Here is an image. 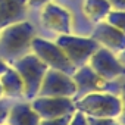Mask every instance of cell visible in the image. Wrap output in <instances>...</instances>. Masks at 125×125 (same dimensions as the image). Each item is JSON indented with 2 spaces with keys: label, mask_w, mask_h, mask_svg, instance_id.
Segmentation results:
<instances>
[{
  "label": "cell",
  "mask_w": 125,
  "mask_h": 125,
  "mask_svg": "<svg viewBox=\"0 0 125 125\" xmlns=\"http://www.w3.org/2000/svg\"><path fill=\"white\" fill-rule=\"evenodd\" d=\"M37 35L31 21H22L0 30V57L9 66L31 53L32 40Z\"/></svg>",
  "instance_id": "obj_1"
},
{
  "label": "cell",
  "mask_w": 125,
  "mask_h": 125,
  "mask_svg": "<svg viewBox=\"0 0 125 125\" xmlns=\"http://www.w3.org/2000/svg\"><path fill=\"white\" fill-rule=\"evenodd\" d=\"M37 31L38 37L47 40H56L59 35L72 34V21L69 12L54 0L43 6L37 13L30 15V19Z\"/></svg>",
  "instance_id": "obj_2"
},
{
  "label": "cell",
  "mask_w": 125,
  "mask_h": 125,
  "mask_svg": "<svg viewBox=\"0 0 125 125\" xmlns=\"http://www.w3.org/2000/svg\"><path fill=\"white\" fill-rule=\"evenodd\" d=\"M75 110L88 118H112L118 119L122 103L119 94L113 93H91L78 100H74Z\"/></svg>",
  "instance_id": "obj_3"
},
{
  "label": "cell",
  "mask_w": 125,
  "mask_h": 125,
  "mask_svg": "<svg viewBox=\"0 0 125 125\" xmlns=\"http://www.w3.org/2000/svg\"><path fill=\"white\" fill-rule=\"evenodd\" d=\"M12 68L18 72V75L21 77V80L24 83V99L30 102L34 97H37L41 81L44 78V74L49 69L47 65L43 63L31 52V53L25 54L24 57H21L19 60H16L12 65Z\"/></svg>",
  "instance_id": "obj_4"
},
{
  "label": "cell",
  "mask_w": 125,
  "mask_h": 125,
  "mask_svg": "<svg viewBox=\"0 0 125 125\" xmlns=\"http://www.w3.org/2000/svg\"><path fill=\"white\" fill-rule=\"evenodd\" d=\"M54 43L63 50L66 57L75 69L87 65L91 56L100 47L91 37H83L75 34H65L56 37Z\"/></svg>",
  "instance_id": "obj_5"
},
{
  "label": "cell",
  "mask_w": 125,
  "mask_h": 125,
  "mask_svg": "<svg viewBox=\"0 0 125 125\" xmlns=\"http://www.w3.org/2000/svg\"><path fill=\"white\" fill-rule=\"evenodd\" d=\"M72 80L75 83V96L74 100H78L87 94L91 93H113V94H119V80L116 81H107L104 78H102L100 75H97L91 66L87 63L78 69H75V72L72 74Z\"/></svg>",
  "instance_id": "obj_6"
},
{
  "label": "cell",
  "mask_w": 125,
  "mask_h": 125,
  "mask_svg": "<svg viewBox=\"0 0 125 125\" xmlns=\"http://www.w3.org/2000/svg\"><path fill=\"white\" fill-rule=\"evenodd\" d=\"M31 52L50 69H57L68 75H72L75 72V68L72 66V63L66 57V54L63 53V50L53 40H47V38L35 35L32 40Z\"/></svg>",
  "instance_id": "obj_7"
},
{
  "label": "cell",
  "mask_w": 125,
  "mask_h": 125,
  "mask_svg": "<svg viewBox=\"0 0 125 125\" xmlns=\"http://www.w3.org/2000/svg\"><path fill=\"white\" fill-rule=\"evenodd\" d=\"M75 83L72 75L60 72L57 69H47L41 81L38 94L40 97H71L75 96Z\"/></svg>",
  "instance_id": "obj_8"
},
{
  "label": "cell",
  "mask_w": 125,
  "mask_h": 125,
  "mask_svg": "<svg viewBox=\"0 0 125 125\" xmlns=\"http://www.w3.org/2000/svg\"><path fill=\"white\" fill-rule=\"evenodd\" d=\"M32 109L40 119H54L60 116L72 115L75 112V103L71 97H34L30 100Z\"/></svg>",
  "instance_id": "obj_9"
},
{
  "label": "cell",
  "mask_w": 125,
  "mask_h": 125,
  "mask_svg": "<svg viewBox=\"0 0 125 125\" xmlns=\"http://www.w3.org/2000/svg\"><path fill=\"white\" fill-rule=\"evenodd\" d=\"M88 65L97 75L107 81H116L125 75V66L119 62L118 56L103 47H99L96 50Z\"/></svg>",
  "instance_id": "obj_10"
},
{
  "label": "cell",
  "mask_w": 125,
  "mask_h": 125,
  "mask_svg": "<svg viewBox=\"0 0 125 125\" xmlns=\"http://www.w3.org/2000/svg\"><path fill=\"white\" fill-rule=\"evenodd\" d=\"M90 37L100 47L112 52L116 56L125 50V34L106 21L96 24Z\"/></svg>",
  "instance_id": "obj_11"
},
{
  "label": "cell",
  "mask_w": 125,
  "mask_h": 125,
  "mask_svg": "<svg viewBox=\"0 0 125 125\" xmlns=\"http://www.w3.org/2000/svg\"><path fill=\"white\" fill-rule=\"evenodd\" d=\"M30 19V9L24 0H5L0 3V30Z\"/></svg>",
  "instance_id": "obj_12"
},
{
  "label": "cell",
  "mask_w": 125,
  "mask_h": 125,
  "mask_svg": "<svg viewBox=\"0 0 125 125\" xmlns=\"http://www.w3.org/2000/svg\"><path fill=\"white\" fill-rule=\"evenodd\" d=\"M40 121L28 100H15L9 109L6 125H40Z\"/></svg>",
  "instance_id": "obj_13"
},
{
  "label": "cell",
  "mask_w": 125,
  "mask_h": 125,
  "mask_svg": "<svg viewBox=\"0 0 125 125\" xmlns=\"http://www.w3.org/2000/svg\"><path fill=\"white\" fill-rule=\"evenodd\" d=\"M0 83L3 87L5 97L9 100H25L24 99V83L18 72L9 66V69L0 77Z\"/></svg>",
  "instance_id": "obj_14"
},
{
  "label": "cell",
  "mask_w": 125,
  "mask_h": 125,
  "mask_svg": "<svg viewBox=\"0 0 125 125\" xmlns=\"http://www.w3.org/2000/svg\"><path fill=\"white\" fill-rule=\"evenodd\" d=\"M81 6H83V12L85 18L93 25L106 21V16L112 10L107 0H83Z\"/></svg>",
  "instance_id": "obj_15"
},
{
  "label": "cell",
  "mask_w": 125,
  "mask_h": 125,
  "mask_svg": "<svg viewBox=\"0 0 125 125\" xmlns=\"http://www.w3.org/2000/svg\"><path fill=\"white\" fill-rule=\"evenodd\" d=\"M106 22L125 34V10H110L106 16Z\"/></svg>",
  "instance_id": "obj_16"
},
{
  "label": "cell",
  "mask_w": 125,
  "mask_h": 125,
  "mask_svg": "<svg viewBox=\"0 0 125 125\" xmlns=\"http://www.w3.org/2000/svg\"><path fill=\"white\" fill-rule=\"evenodd\" d=\"M119 97H121L122 109H121V115L118 116V122L121 125H125V75L119 78Z\"/></svg>",
  "instance_id": "obj_17"
},
{
  "label": "cell",
  "mask_w": 125,
  "mask_h": 125,
  "mask_svg": "<svg viewBox=\"0 0 125 125\" xmlns=\"http://www.w3.org/2000/svg\"><path fill=\"white\" fill-rule=\"evenodd\" d=\"M15 100H9V99H2L0 100V125H5L8 115H9V109L12 106Z\"/></svg>",
  "instance_id": "obj_18"
},
{
  "label": "cell",
  "mask_w": 125,
  "mask_h": 125,
  "mask_svg": "<svg viewBox=\"0 0 125 125\" xmlns=\"http://www.w3.org/2000/svg\"><path fill=\"white\" fill-rule=\"evenodd\" d=\"M24 2L27 8L30 9V15H32V13H37L43 6H46L47 3L53 2V0H24Z\"/></svg>",
  "instance_id": "obj_19"
},
{
  "label": "cell",
  "mask_w": 125,
  "mask_h": 125,
  "mask_svg": "<svg viewBox=\"0 0 125 125\" xmlns=\"http://www.w3.org/2000/svg\"><path fill=\"white\" fill-rule=\"evenodd\" d=\"M72 115H66V116H60V118H54V119H41L40 125H69Z\"/></svg>",
  "instance_id": "obj_20"
},
{
  "label": "cell",
  "mask_w": 125,
  "mask_h": 125,
  "mask_svg": "<svg viewBox=\"0 0 125 125\" xmlns=\"http://www.w3.org/2000/svg\"><path fill=\"white\" fill-rule=\"evenodd\" d=\"M87 122H88V125H116L118 119H112V118H88L87 116Z\"/></svg>",
  "instance_id": "obj_21"
},
{
  "label": "cell",
  "mask_w": 125,
  "mask_h": 125,
  "mask_svg": "<svg viewBox=\"0 0 125 125\" xmlns=\"http://www.w3.org/2000/svg\"><path fill=\"white\" fill-rule=\"evenodd\" d=\"M69 125H88V122H87V116H85L84 113L75 110V112L72 113V118H71Z\"/></svg>",
  "instance_id": "obj_22"
},
{
  "label": "cell",
  "mask_w": 125,
  "mask_h": 125,
  "mask_svg": "<svg viewBox=\"0 0 125 125\" xmlns=\"http://www.w3.org/2000/svg\"><path fill=\"white\" fill-rule=\"evenodd\" d=\"M112 10H125V0H107Z\"/></svg>",
  "instance_id": "obj_23"
},
{
  "label": "cell",
  "mask_w": 125,
  "mask_h": 125,
  "mask_svg": "<svg viewBox=\"0 0 125 125\" xmlns=\"http://www.w3.org/2000/svg\"><path fill=\"white\" fill-rule=\"evenodd\" d=\"M8 69H9V65L6 63V62H5L2 57H0V77H2V75H3Z\"/></svg>",
  "instance_id": "obj_24"
},
{
  "label": "cell",
  "mask_w": 125,
  "mask_h": 125,
  "mask_svg": "<svg viewBox=\"0 0 125 125\" xmlns=\"http://www.w3.org/2000/svg\"><path fill=\"white\" fill-rule=\"evenodd\" d=\"M118 59H119V62H121V63L125 66V50H124V52H121V53L118 54Z\"/></svg>",
  "instance_id": "obj_25"
},
{
  "label": "cell",
  "mask_w": 125,
  "mask_h": 125,
  "mask_svg": "<svg viewBox=\"0 0 125 125\" xmlns=\"http://www.w3.org/2000/svg\"><path fill=\"white\" fill-rule=\"evenodd\" d=\"M2 99H6L5 97V93H3V87H2V83H0V100Z\"/></svg>",
  "instance_id": "obj_26"
},
{
  "label": "cell",
  "mask_w": 125,
  "mask_h": 125,
  "mask_svg": "<svg viewBox=\"0 0 125 125\" xmlns=\"http://www.w3.org/2000/svg\"><path fill=\"white\" fill-rule=\"evenodd\" d=\"M116 125H121V124H119V122H116Z\"/></svg>",
  "instance_id": "obj_27"
},
{
  "label": "cell",
  "mask_w": 125,
  "mask_h": 125,
  "mask_svg": "<svg viewBox=\"0 0 125 125\" xmlns=\"http://www.w3.org/2000/svg\"><path fill=\"white\" fill-rule=\"evenodd\" d=\"M2 2H5V0H0V3H2Z\"/></svg>",
  "instance_id": "obj_28"
},
{
  "label": "cell",
  "mask_w": 125,
  "mask_h": 125,
  "mask_svg": "<svg viewBox=\"0 0 125 125\" xmlns=\"http://www.w3.org/2000/svg\"><path fill=\"white\" fill-rule=\"evenodd\" d=\"M5 125H6V124H5Z\"/></svg>",
  "instance_id": "obj_29"
}]
</instances>
